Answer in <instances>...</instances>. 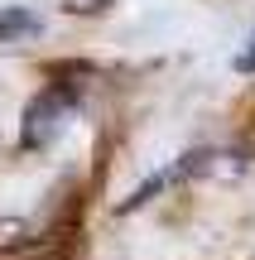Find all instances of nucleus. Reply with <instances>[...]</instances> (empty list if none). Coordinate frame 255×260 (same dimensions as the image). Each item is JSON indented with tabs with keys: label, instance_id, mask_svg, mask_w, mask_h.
Masks as SVG:
<instances>
[{
	"label": "nucleus",
	"instance_id": "nucleus-1",
	"mask_svg": "<svg viewBox=\"0 0 255 260\" xmlns=\"http://www.w3.org/2000/svg\"><path fill=\"white\" fill-rule=\"evenodd\" d=\"M63 116H67V106L58 102V96H44V102H34V106H29V125H24V149L48 145V140H53V130L63 125Z\"/></svg>",
	"mask_w": 255,
	"mask_h": 260
},
{
	"label": "nucleus",
	"instance_id": "nucleus-2",
	"mask_svg": "<svg viewBox=\"0 0 255 260\" xmlns=\"http://www.w3.org/2000/svg\"><path fill=\"white\" fill-rule=\"evenodd\" d=\"M34 29H39V19L29 10H10V15H0V44L15 39V34H34Z\"/></svg>",
	"mask_w": 255,
	"mask_h": 260
}]
</instances>
